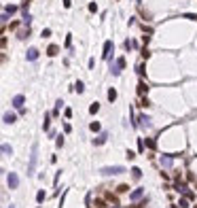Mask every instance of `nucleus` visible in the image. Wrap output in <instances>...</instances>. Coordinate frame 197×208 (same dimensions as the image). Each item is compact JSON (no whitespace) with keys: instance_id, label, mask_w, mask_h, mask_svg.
<instances>
[{"instance_id":"412c9836","label":"nucleus","mask_w":197,"mask_h":208,"mask_svg":"<svg viewBox=\"0 0 197 208\" xmlns=\"http://www.w3.org/2000/svg\"><path fill=\"white\" fill-rule=\"evenodd\" d=\"M178 208H189V200H187V198H180V202H178Z\"/></svg>"},{"instance_id":"7c9ffc66","label":"nucleus","mask_w":197,"mask_h":208,"mask_svg":"<svg viewBox=\"0 0 197 208\" xmlns=\"http://www.w3.org/2000/svg\"><path fill=\"white\" fill-rule=\"evenodd\" d=\"M142 57H151V51H149V49H142Z\"/></svg>"},{"instance_id":"f03ea898","label":"nucleus","mask_w":197,"mask_h":208,"mask_svg":"<svg viewBox=\"0 0 197 208\" xmlns=\"http://www.w3.org/2000/svg\"><path fill=\"white\" fill-rule=\"evenodd\" d=\"M36 155H38V145H32V155H30V166H28V174L32 176L36 168Z\"/></svg>"},{"instance_id":"c756f323","label":"nucleus","mask_w":197,"mask_h":208,"mask_svg":"<svg viewBox=\"0 0 197 208\" xmlns=\"http://www.w3.org/2000/svg\"><path fill=\"white\" fill-rule=\"evenodd\" d=\"M184 17H187V19H193V21H197V15H193V13H187Z\"/></svg>"},{"instance_id":"4be33fe9","label":"nucleus","mask_w":197,"mask_h":208,"mask_svg":"<svg viewBox=\"0 0 197 208\" xmlns=\"http://www.w3.org/2000/svg\"><path fill=\"white\" fill-rule=\"evenodd\" d=\"M129 187H127V185H119V187H117V193H125V191H127Z\"/></svg>"},{"instance_id":"c9c22d12","label":"nucleus","mask_w":197,"mask_h":208,"mask_svg":"<svg viewBox=\"0 0 197 208\" xmlns=\"http://www.w3.org/2000/svg\"><path fill=\"white\" fill-rule=\"evenodd\" d=\"M0 34H2V28H0Z\"/></svg>"},{"instance_id":"cd10ccee","label":"nucleus","mask_w":197,"mask_h":208,"mask_svg":"<svg viewBox=\"0 0 197 208\" xmlns=\"http://www.w3.org/2000/svg\"><path fill=\"white\" fill-rule=\"evenodd\" d=\"M140 106H144V108H146V106H151V102H149V100H146V98H142V102H140Z\"/></svg>"},{"instance_id":"a211bd4d","label":"nucleus","mask_w":197,"mask_h":208,"mask_svg":"<svg viewBox=\"0 0 197 208\" xmlns=\"http://www.w3.org/2000/svg\"><path fill=\"white\" fill-rule=\"evenodd\" d=\"M108 100H110V102L117 100V89H108Z\"/></svg>"},{"instance_id":"9d476101","label":"nucleus","mask_w":197,"mask_h":208,"mask_svg":"<svg viewBox=\"0 0 197 208\" xmlns=\"http://www.w3.org/2000/svg\"><path fill=\"white\" fill-rule=\"evenodd\" d=\"M106 138H108V134H106V132H102L100 136H97V138H93V145L100 147V145H104V142H106Z\"/></svg>"},{"instance_id":"f704fd0d","label":"nucleus","mask_w":197,"mask_h":208,"mask_svg":"<svg viewBox=\"0 0 197 208\" xmlns=\"http://www.w3.org/2000/svg\"><path fill=\"white\" fill-rule=\"evenodd\" d=\"M70 4H72V2H70V0H64V7H66V9H68Z\"/></svg>"},{"instance_id":"f257e3e1","label":"nucleus","mask_w":197,"mask_h":208,"mask_svg":"<svg viewBox=\"0 0 197 208\" xmlns=\"http://www.w3.org/2000/svg\"><path fill=\"white\" fill-rule=\"evenodd\" d=\"M100 172L104 174V176H114V174H123L125 168L123 166H106V168H102Z\"/></svg>"},{"instance_id":"2f4dec72","label":"nucleus","mask_w":197,"mask_h":208,"mask_svg":"<svg viewBox=\"0 0 197 208\" xmlns=\"http://www.w3.org/2000/svg\"><path fill=\"white\" fill-rule=\"evenodd\" d=\"M70 43H72V34L66 36V47H70Z\"/></svg>"},{"instance_id":"39448f33","label":"nucleus","mask_w":197,"mask_h":208,"mask_svg":"<svg viewBox=\"0 0 197 208\" xmlns=\"http://www.w3.org/2000/svg\"><path fill=\"white\" fill-rule=\"evenodd\" d=\"M24 102H26V98H24V96H21V94L13 98V106H15V108H17V111H21V113H24Z\"/></svg>"},{"instance_id":"f3484780","label":"nucleus","mask_w":197,"mask_h":208,"mask_svg":"<svg viewBox=\"0 0 197 208\" xmlns=\"http://www.w3.org/2000/svg\"><path fill=\"white\" fill-rule=\"evenodd\" d=\"M140 121H142V128H149V125H151V123H149L151 119L146 117V115H140Z\"/></svg>"},{"instance_id":"423d86ee","label":"nucleus","mask_w":197,"mask_h":208,"mask_svg":"<svg viewBox=\"0 0 197 208\" xmlns=\"http://www.w3.org/2000/svg\"><path fill=\"white\" fill-rule=\"evenodd\" d=\"M112 41H106V43H104V53H102V57L104 59H110V51H112Z\"/></svg>"},{"instance_id":"0eeeda50","label":"nucleus","mask_w":197,"mask_h":208,"mask_svg":"<svg viewBox=\"0 0 197 208\" xmlns=\"http://www.w3.org/2000/svg\"><path fill=\"white\" fill-rule=\"evenodd\" d=\"M142 195H144V189H142V187H138V189H134V191L129 193V200H131V202H136V200H140Z\"/></svg>"},{"instance_id":"1a4fd4ad","label":"nucleus","mask_w":197,"mask_h":208,"mask_svg":"<svg viewBox=\"0 0 197 208\" xmlns=\"http://www.w3.org/2000/svg\"><path fill=\"white\" fill-rule=\"evenodd\" d=\"M0 155H13V147L11 145H0Z\"/></svg>"},{"instance_id":"20e7f679","label":"nucleus","mask_w":197,"mask_h":208,"mask_svg":"<svg viewBox=\"0 0 197 208\" xmlns=\"http://www.w3.org/2000/svg\"><path fill=\"white\" fill-rule=\"evenodd\" d=\"M7 183H9V189H17V187H19V176H17L15 172H9Z\"/></svg>"},{"instance_id":"4468645a","label":"nucleus","mask_w":197,"mask_h":208,"mask_svg":"<svg viewBox=\"0 0 197 208\" xmlns=\"http://www.w3.org/2000/svg\"><path fill=\"white\" fill-rule=\"evenodd\" d=\"M138 91H140V94H142V96H144V94H146V91H149V85H146V83H144V81H140V85H138Z\"/></svg>"},{"instance_id":"2eb2a0df","label":"nucleus","mask_w":197,"mask_h":208,"mask_svg":"<svg viewBox=\"0 0 197 208\" xmlns=\"http://www.w3.org/2000/svg\"><path fill=\"white\" fill-rule=\"evenodd\" d=\"M74 89L79 91V94H83V91H85V85H83V81H76V83H74Z\"/></svg>"},{"instance_id":"72a5a7b5","label":"nucleus","mask_w":197,"mask_h":208,"mask_svg":"<svg viewBox=\"0 0 197 208\" xmlns=\"http://www.w3.org/2000/svg\"><path fill=\"white\" fill-rule=\"evenodd\" d=\"M0 47H7V38H0Z\"/></svg>"},{"instance_id":"aec40b11","label":"nucleus","mask_w":197,"mask_h":208,"mask_svg":"<svg viewBox=\"0 0 197 208\" xmlns=\"http://www.w3.org/2000/svg\"><path fill=\"white\" fill-rule=\"evenodd\" d=\"M49 125H51V115H45V123H42V128H45V130H49Z\"/></svg>"},{"instance_id":"a878e982","label":"nucleus","mask_w":197,"mask_h":208,"mask_svg":"<svg viewBox=\"0 0 197 208\" xmlns=\"http://www.w3.org/2000/svg\"><path fill=\"white\" fill-rule=\"evenodd\" d=\"M49 36H51V30L45 28V30H42V38H49Z\"/></svg>"},{"instance_id":"c85d7f7f","label":"nucleus","mask_w":197,"mask_h":208,"mask_svg":"<svg viewBox=\"0 0 197 208\" xmlns=\"http://www.w3.org/2000/svg\"><path fill=\"white\" fill-rule=\"evenodd\" d=\"M89 11H91V13H95V11H97V4L91 2V4H89Z\"/></svg>"},{"instance_id":"473e14b6","label":"nucleus","mask_w":197,"mask_h":208,"mask_svg":"<svg viewBox=\"0 0 197 208\" xmlns=\"http://www.w3.org/2000/svg\"><path fill=\"white\" fill-rule=\"evenodd\" d=\"M138 149H140V151H144V140H142V138L138 140Z\"/></svg>"},{"instance_id":"bb28decb","label":"nucleus","mask_w":197,"mask_h":208,"mask_svg":"<svg viewBox=\"0 0 197 208\" xmlns=\"http://www.w3.org/2000/svg\"><path fill=\"white\" fill-rule=\"evenodd\" d=\"M95 206H97V208H108V206H106V204H104V202H102V200H95Z\"/></svg>"},{"instance_id":"7ed1b4c3","label":"nucleus","mask_w":197,"mask_h":208,"mask_svg":"<svg viewBox=\"0 0 197 208\" xmlns=\"http://www.w3.org/2000/svg\"><path fill=\"white\" fill-rule=\"evenodd\" d=\"M125 68V57H119L114 64H110V72L114 74V76H119L121 74V70Z\"/></svg>"},{"instance_id":"5701e85b","label":"nucleus","mask_w":197,"mask_h":208,"mask_svg":"<svg viewBox=\"0 0 197 208\" xmlns=\"http://www.w3.org/2000/svg\"><path fill=\"white\" fill-rule=\"evenodd\" d=\"M45 198H47V195H45V191H38V193H36V200H38V202H42Z\"/></svg>"},{"instance_id":"9b49d317","label":"nucleus","mask_w":197,"mask_h":208,"mask_svg":"<svg viewBox=\"0 0 197 208\" xmlns=\"http://www.w3.org/2000/svg\"><path fill=\"white\" fill-rule=\"evenodd\" d=\"M15 121H17L15 113H4V123H15Z\"/></svg>"},{"instance_id":"6ab92c4d","label":"nucleus","mask_w":197,"mask_h":208,"mask_svg":"<svg viewBox=\"0 0 197 208\" xmlns=\"http://www.w3.org/2000/svg\"><path fill=\"white\" fill-rule=\"evenodd\" d=\"M97 111H100V104H97V102H93V104L89 106V113H91V115H95Z\"/></svg>"},{"instance_id":"6e6552de","label":"nucleus","mask_w":197,"mask_h":208,"mask_svg":"<svg viewBox=\"0 0 197 208\" xmlns=\"http://www.w3.org/2000/svg\"><path fill=\"white\" fill-rule=\"evenodd\" d=\"M26 57L30 59V62H34V59L38 57V49L36 47H32V49H28V53H26Z\"/></svg>"},{"instance_id":"f8f14e48","label":"nucleus","mask_w":197,"mask_h":208,"mask_svg":"<svg viewBox=\"0 0 197 208\" xmlns=\"http://www.w3.org/2000/svg\"><path fill=\"white\" fill-rule=\"evenodd\" d=\"M59 53V47L57 45H49V49H47V55H51V57H55Z\"/></svg>"},{"instance_id":"b1692460","label":"nucleus","mask_w":197,"mask_h":208,"mask_svg":"<svg viewBox=\"0 0 197 208\" xmlns=\"http://www.w3.org/2000/svg\"><path fill=\"white\" fill-rule=\"evenodd\" d=\"M89 128H91V130H93V132H100V123H97V121H93V123H91V125H89Z\"/></svg>"},{"instance_id":"dca6fc26","label":"nucleus","mask_w":197,"mask_h":208,"mask_svg":"<svg viewBox=\"0 0 197 208\" xmlns=\"http://www.w3.org/2000/svg\"><path fill=\"white\" fill-rule=\"evenodd\" d=\"M161 166H165V168H172V157H161Z\"/></svg>"},{"instance_id":"393cba45","label":"nucleus","mask_w":197,"mask_h":208,"mask_svg":"<svg viewBox=\"0 0 197 208\" xmlns=\"http://www.w3.org/2000/svg\"><path fill=\"white\" fill-rule=\"evenodd\" d=\"M15 11H17V7H15V4H9V7H7V13H15Z\"/></svg>"},{"instance_id":"ddd939ff","label":"nucleus","mask_w":197,"mask_h":208,"mask_svg":"<svg viewBox=\"0 0 197 208\" xmlns=\"http://www.w3.org/2000/svg\"><path fill=\"white\" fill-rule=\"evenodd\" d=\"M131 176H134L136 180H140L142 178V170H140V168H131Z\"/></svg>"}]
</instances>
